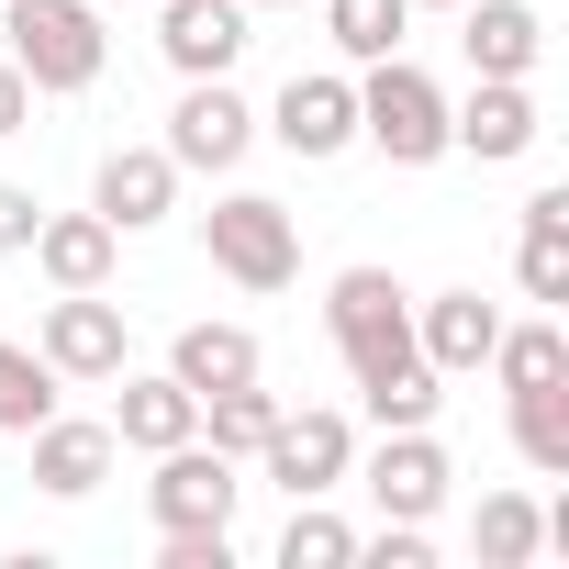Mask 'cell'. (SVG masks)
<instances>
[{"label": "cell", "mask_w": 569, "mask_h": 569, "mask_svg": "<svg viewBox=\"0 0 569 569\" xmlns=\"http://www.w3.org/2000/svg\"><path fill=\"white\" fill-rule=\"evenodd\" d=\"M325 336H336V358H347V380H358V402H369L380 436L447 413V380H436L425 347H413V291H402L391 268H336V291H325Z\"/></svg>", "instance_id": "obj_1"}, {"label": "cell", "mask_w": 569, "mask_h": 569, "mask_svg": "<svg viewBox=\"0 0 569 569\" xmlns=\"http://www.w3.org/2000/svg\"><path fill=\"white\" fill-rule=\"evenodd\" d=\"M0 34H12V68L34 79V101H79L112 68L101 0H0Z\"/></svg>", "instance_id": "obj_2"}, {"label": "cell", "mask_w": 569, "mask_h": 569, "mask_svg": "<svg viewBox=\"0 0 569 569\" xmlns=\"http://www.w3.org/2000/svg\"><path fill=\"white\" fill-rule=\"evenodd\" d=\"M201 246H212V268L234 279V291H291V279H302V223L279 212L268 190H223L201 212Z\"/></svg>", "instance_id": "obj_3"}, {"label": "cell", "mask_w": 569, "mask_h": 569, "mask_svg": "<svg viewBox=\"0 0 569 569\" xmlns=\"http://www.w3.org/2000/svg\"><path fill=\"white\" fill-rule=\"evenodd\" d=\"M358 146H380L391 168H436L447 157V90L413 57H380L358 79Z\"/></svg>", "instance_id": "obj_4"}, {"label": "cell", "mask_w": 569, "mask_h": 569, "mask_svg": "<svg viewBox=\"0 0 569 569\" xmlns=\"http://www.w3.org/2000/svg\"><path fill=\"white\" fill-rule=\"evenodd\" d=\"M347 480H369V502H380V525H436L447 513V447H436V425H391Z\"/></svg>", "instance_id": "obj_5"}, {"label": "cell", "mask_w": 569, "mask_h": 569, "mask_svg": "<svg viewBox=\"0 0 569 569\" xmlns=\"http://www.w3.org/2000/svg\"><path fill=\"white\" fill-rule=\"evenodd\" d=\"M257 469L291 491V502H325V491L358 469V425H347V413H325V402H313V413H291V402H279V425H268Z\"/></svg>", "instance_id": "obj_6"}, {"label": "cell", "mask_w": 569, "mask_h": 569, "mask_svg": "<svg viewBox=\"0 0 569 569\" xmlns=\"http://www.w3.org/2000/svg\"><path fill=\"white\" fill-rule=\"evenodd\" d=\"M234 502H246V480H234V458H223V447H201V436L157 447V480H146L157 536H179V525H234Z\"/></svg>", "instance_id": "obj_7"}, {"label": "cell", "mask_w": 569, "mask_h": 569, "mask_svg": "<svg viewBox=\"0 0 569 569\" xmlns=\"http://www.w3.org/2000/svg\"><path fill=\"white\" fill-rule=\"evenodd\" d=\"M34 358H46L57 380H123V313H112L101 291H57L46 325H34Z\"/></svg>", "instance_id": "obj_8"}, {"label": "cell", "mask_w": 569, "mask_h": 569, "mask_svg": "<svg viewBox=\"0 0 569 569\" xmlns=\"http://www.w3.org/2000/svg\"><path fill=\"white\" fill-rule=\"evenodd\" d=\"M268 134L291 146V157H313V168H325V157H347V146H358V79H347V68H302L291 90H279Z\"/></svg>", "instance_id": "obj_9"}, {"label": "cell", "mask_w": 569, "mask_h": 569, "mask_svg": "<svg viewBox=\"0 0 569 569\" xmlns=\"http://www.w3.org/2000/svg\"><path fill=\"white\" fill-rule=\"evenodd\" d=\"M246 146H257V112L234 101V79H190V90H179V112H168V157H179V168H201V179H223Z\"/></svg>", "instance_id": "obj_10"}, {"label": "cell", "mask_w": 569, "mask_h": 569, "mask_svg": "<svg viewBox=\"0 0 569 569\" xmlns=\"http://www.w3.org/2000/svg\"><path fill=\"white\" fill-rule=\"evenodd\" d=\"M536 134H547V112H536V90H525V79H480L469 101H447V146H469L480 168L536 157Z\"/></svg>", "instance_id": "obj_11"}, {"label": "cell", "mask_w": 569, "mask_h": 569, "mask_svg": "<svg viewBox=\"0 0 569 569\" xmlns=\"http://www.w3.org/2000/svg\"><path fill=\"white\" fill-rule=\"evenodd\" d=\"M90 212H101L112 234L168 223V212H179V157H168V146H112L101 179H90Z\"/></svg>", "instance_id": "obj_12"}, {"label": "cell", "mask_w": 569, "mask_h": 569, "mask_svg": "<svg viewBox=\"0 0 569 569\" xmlns=\"http://www.w3.org/2000/svg\"><path fill=\"white\" fill-rule=\"evenodd\" d=\"M23 447H34V491H46V502H90V491L112 480V458H123L112 425H79V413H46Z\"/></svg>", "instance_id": "obj_13"}, {"label": "cell", "mask_w": 569, "mask_h": 569, "mask_svg": "<svg viewBox=\"0 0 569 569\" xmlns=\"http://www.w3.org/2000/svg\"><path fill=\"white\" fill-rule=\"evenodd\" d=\"M157 46L179 79H223L246 57V0H157Z\"/></svg>", "instance_id": "obj_14"}, {"label": "cell", "mask_w": 569, "mask_h": 569, "mask_svg": "<svg viewBox=\"0 0 569 569\" xmlns=\"http://www.w3.org/2000/svg\"><path fill=\"white\" fill-rule=\"evenodd\" d=\"M458 46H469V79H536L547 23L536 0H458Z\"/></svg>", "instance_id": "obj_15"}, {"label": "cell", "mask_w": 569, "mask_h": 569, "mask_svg": "<svg viewBox=\"0 0 569 569\" xmlns=\"http://www.w3.org/2000/svg\"><path fill=\"white\" fill-rule=\"evenodd\" d=\"M23 257L46 268V291H112V268H123V234H112L101 212H46Z\"/></svg>", "instance_id": "obj_16"}, {"label": "cell", "mask_w": 569, "mask_h": 569, "mask_svg": "<svg viewBox=\"0 0 569 569\" xmlns=\"http://www.w3.org/2000/svg\"><path fill=\"white\" fill-rule=\"evenodd\" d=\"M112 425V447H134V458H157V447H179V436H201V391L190 380H168V369H123V402L101 413Z\"/></svg>", "instance_id": "obj_17"}, {"label": "cell", "mask_w": 569, "mask_h": 569, "mask_svg": "<svg viewBox=\"0 0 569 569\" xmlns=\"http://www.w3.org/2000/svg\"><path fill=\"white\" fill-rule=\"evenodd\" d=\"M491 336H502V313H491L480 291H436V302H413V347H425L436 380H469V369L491 358Z\"/></svg>", "instance_id": "obj_18"}, {"label": "cell", "mask_w": 569, "mask_h": 569, "mask_svg": "<svg viewBox=\"0 0 569 569\" xmlns=\"http://www.w3.org/2000/svg\"><path fill=\"white\" fill-rule=\"evenodd\" d=\"M513 279L525 302H569V190H536L513 223Z\"/></svg>", "instance_id": "obj_19"}, {"label": "cell", "mask_w": 569, "mask_h": 569, "mask_svg": "<svg viewBox=\"0 0 569 569\" xmlns=\"http://www.w3.org/2000/svg\"><path fill=\"white\" fill-rule=\"evenodd\" d=\"M168 380H190V391H234V380H257V336H246V325H179Z\"/></svg>", "instance_id": "obj_20"}, {"label": "cell", "mask_w": 569, "mask_h": 569, "mask_svg": "<svg viewBox=\"0 0 569 569\" xmlns=\"http://www.w3.org/2000/svg\"><path fill=\"white\" fill-rule=\"evenodd\" d=\"M513 402V458L536 480H569V380H536V391H502Z\"/></svg>", "instance_id": "obj_21"}, {"label": "cell", "mask_w": 569, "mask_h": 569, "mask_svg": "<svg viewBox=\"0 0 569 569\" xmlns=\"http://www.w3.org/2000/svg\"><path fill=\"white\" fill-rule=\"evenodd\" d=\"M325 34H336L347 68H380V57H402V34H413V0H325Z\"/></svg>", "instance_id": "obj_22"}, {"label": "cell", "mask_w": 569, "mask_h": 569, "mask_svg": "<svg viewBox=\"0 0 569 569\" xmlns=\"http://www.w3.org/2000/svg\"><path fill=\"white\" fill-rule=\"evenodd\" d=\"M268 425H279V391H257V380H234V391H201V447H223L234 469L268 447Z\"/></svg>", "instance_id": "obj_23"}, {"label": "cell", "mask_w": 569, "mask_h": 569, "mask_svg": "<svg viewBox=\"0 0 569 569\" xmlns=\"http://www.w3.org/2000/svg\"><path fill=\"white\" fill-rule=\"evenodd\" d=\"M469 547H480V569H525V558L547 547V513H536L525 491H480V513H469Z\"/></svg>", "instance_id": "obj_24"}, {"label": "cell", "mask_w": 569, "mask_h": 569, "mask_svg": "<svg viewBox=\"0 0 569 569\" xmlns=\"http://www.w3.org/2000/svg\"><path fill=\"white\" fill-rule=\"evenodd\" d=\"M480 369H491V380H502V391H536V380H569V336H558V325H547V313H536V325H502V336H491V358H480Z\"/></svg>", "instance_id": "obj_25"}, {"label": "cell", "mask_w": 569, "mask_h": 569, "mask_svg": "<svg viewBox=\"0 0 569 569\" xmlns=\"http://www.w3.org/2000/svg\"><path fill=\"white\" fill-rule=\"evenodd\" d=\"M57 391H68V380H57L34 347H12V336H0V436H34V425L57 413Z\"/></svg>", "instance_id": "obj_26"}, {"label": "cell", "mask_w": 569, "mask_h": 569, "mask_svg": "<svg viewBox=\"0 0 569 569\" xmlns=\"http://www.w3.org/2000/svg\"><path fill=\"white\" fill-rule=\"evenodd\" d=\"M358 558V525H336L325 502H291V525H279V569H347Z\"/></svg>", "instance_id": "obj_27"}, {"label": "cell", "mask_w": 569, "mask_h": 569, "mask_svg": "<svg viewBox=\"0 0 569 569\" xmlns=\"http://www.w3.org/2000/svg\"><path fill=\"white\" fill-rule=\"evenodd\" d=\"M358 558H380V569H436V536H425V525H380V536H358Z\"/></svg>", "instance_id": "obj_28"}, {"label": "cell", "mask_w": 569, "mask_h": 569, "mask_svg": "<svg viewBox=\"0 0 569 569\" xmlns=\"http://www.w3.org/2000/svg\"><path fill=\"white\" fill-rule=\"evenodd\" d=\"M34 223H46V201L0 179V257H23V246H34Z\"/></svg>", "instance_id": "obj_29"}, {"label": "cell", "mask_w": 569, "mask_h": 569, "mask_svg": "<svg viewBox=\"0 0 569 569\" xmlns=\"http://www.w3.org/2000/svg\"><path fill=\"white\" fill-rule=\"evenodd\" d=\"M0 134H34V79L0 57Z\"/></svg>", "instance_id": "obj_30"}, {"label": "cell", "mask_w": 569, "mask_h": 569, "mask_svg": "<svg viewBox=\"0 0 569 569\" xmlns=\"http://www.w3.org/2000/svg\"><path fill=\"white\" fill-rule=\"evenodd\" d=\"M246 12H302V0H246Z\"/></svg>", "instance_id": "obj_31"}, {"label": "cell", "mask_w": 569, "mask_h": 569, "mask_svg": "<svg viewBox=\"0 0 569 569\" xmlns=\"http://www.w3.org/2000/svg\"><path fill=\"white\" fill-rule=\"evenodd\" d=\"M413 12H458V0H413Z\"/></svg>", "instance_id": "obj_32"}]
</instances>
